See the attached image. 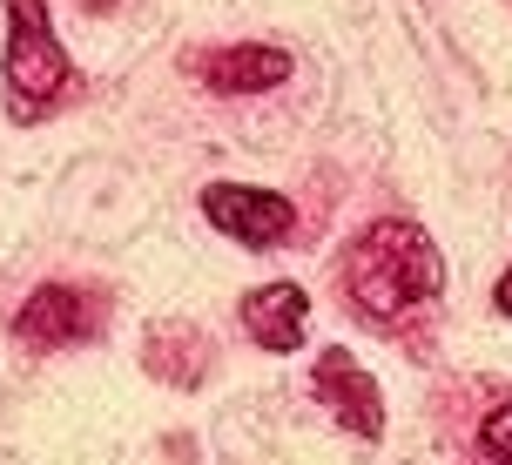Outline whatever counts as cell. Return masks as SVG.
Masks as SVG:
<instances>
[{"label":"cell","mask_w":512,"mask_h":465,"mask_svg":"<svg viewBox=\"0 0 512 465\" xmlns=\"http://www.w3.org/2000/svg\"><path fill=\"white\" fill-rule=\"evenodd\" d=\"M7 115L14 122H41L68 88H75V61L61 54L48 27V0H7Z\"/></svg>","instance_id":"2"},{"label":"cell","mask_w":512,"mask_h":465,"mask_svg":"<svg viewBox=\"0 0 512 465\" xmlns=\"http://www.w3.org/2000/svg\"><path fill=\"white\" fill-rule=\"evenodd\" d=\"M479 445H486L492 465H512V405H492L486 425H479Z\"/></svg>","instance_id":"8"},{"label":"cell","mask_w":512,"mask_h":465,"mask_svg":"<svg viewBox=\"0 0 512 465\" xmlns=\"http://www.w3.org/2000/svg\"><path fill=\"white\" fill-rule=\"evenodd\" d=\"M14 331H21L27 344H68V337H88V331H95V310H88V297H81V290L41 284V290L21 304Z\"/></svg>","instance_id":"6"},{"label":"cell","mask_w":512,"mask_h":465,"mask_svg":"<svg viewBox=\"0 0 512 465\" xmlns=\"http://www.w3.org/2000/svg\"><path fill=\"white\" fill-rule=\"evenodd\" d=\"M344 284H351L364 317H398V310H411V304H425V297L445 290V263H438L432 236L418 230V223L384 216V223H371V230L351 243Z\"/></svg>","instance_id":"1"},{"label":"cell","mask_w":512,"mask_h":465,"mask_svg":"<svg viewBox=\"0 0 512 465\" xmlns=\"http://www.w3.org/2000/svg\"><path fill=\"white\" fill-rule=\"evenodd\" d=\"M203 81L216 95H263V88H283V81H290V54L263 48V41H256V48H230L203 68Z\"/></svg>","instance_id":"7"},{"label":"cell","mask_w":512,"mask_h":465,"mask_svg":"<svg viewBox=\"0 0 512 465\" xmlns=\"http://www.w3.org/2000/svg\"><path fill=\"white\" fill-rule=\"evenodd\" d=\"M492 297H499V310H506V317H512V270H506V277H499V290H492Z\"/></svg>","instance_id":"9"},{"label":"cell","mask_w":512,"mask_h":465,"mask_svg":"<svg viewBox=\"0 0 512 465\" xmlns=\"http://www.w3.org/2000/svg\"><path fill=\"white\" fill-rule=\"evenodd\" d=\"M203 216L223 236H236L243 250H270L297 230V209L277 189H256V182H209L203 189Z\"/></svg>","instance_id":"3"},{"label":"cell","mask_w":512,"mask_h":465,"mask_svg":"<svg viewBox=\"0 0 512 465\" xmlns=\"http://www.w3.org/2000/svg\"><path fill=\"white\" fill-rule=\"evenodd\" d=\"M243 331H250V344H263V351H297L310 331V297L297 284H256L250 297H243Z\"/></svg>","instance_id":"5"},{"label":"cell","mask_w":512,"mask_h":465,"mask_svg":"<svg viewBox=\"0 0 512 465\" xmlns=\"http://www.w3.org/2000/svg\"><path fill=\"white\" fill-rule=\"evenodd\" d=\"M95 7H108V0H95Z\"/></svg>","instance_id":"10"},{"label":"cell","mask_w":512,"mask_h":465,"mask_svg":"<svg viewBox=\"0 0 512 465\" xmlns=\"http://www.w3.org/2000/svg\"><path fill=\"white\" fill-rule=\"evenodd\" d=\"M317 391H324V405H331L358 439H378L384 432V398H378V378L364 371L358 358H344V351H331V358H317Z\"/></svg>","instance_id":"4"}]
</instances>
